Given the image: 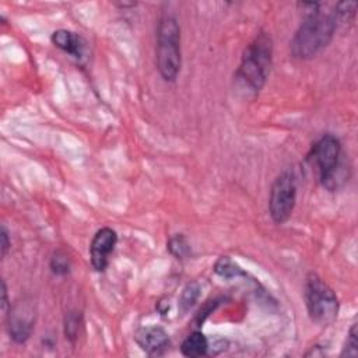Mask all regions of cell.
Listing matches in <instances>:
<instances>
[{
    "instance_id": "6da1fadb",
    "label": "cell",
    "mask_w": 358,
    "mask_h": 358,
    "mask_svg": "<svg viewBox=\"0 0 358 358\" xmlns=\"http://www.w3.org/2000/svg\"><path fill=\"white\" fill-rule=\"evenodd\" d=\"M337 24L333 13L313 11L305 14L303 21L291 41V53L294 57L308 60L320 53L333 39Z\"/></svg>"
},
{
    "instance_id": "7a4b0ae2",
    "label": "cell",
    "mask_w": 358,
    "mask_h": 358,
    "mask_svg": "<svg viewBox=\"0 0 358 358\" xmlns=\"http://www.w3.org/2000/svg\"><path fill=\"white\" fill-rule=\"evenodd\" d=\"M273 59V42L270 35L266 32H260L256 38L246 46L241 64L235 73L236 83L246 92L257 94L268 74Z\"/></svg>"
},
{
    "instance_id": "3957f363",
    "label": "cell",
    "mask_w": 358,
    "mask_h": 358,
    "mask_svg": "<svg viewBox=\"0 0 358 358\" xmlns=\"http://www.w3.org/2000/svg\"><path fill=\"white\" fill-rule=\"evenodd\" d=\"M309 158L317 169L322 185L329 190H337L350 178V169L344 158L341 143L333 134L322 136L312 147Z\"/></svg>"
},
{
    "instance_id": "277c9868",
    "label": "cell",
    "mask_w": 358,
    "mask_h": 358,
    "mask_svg": "<svg viewBox=\"0 0 358 358\" xmlns=\"http://www.w3.org/2000/svg\"><path fill=\"white\" fill-rule=\"evenodd\" d=\"M180 60V27L176 17L165 14L157 29V67L165 81L176 80Z\"/></svg>"
},
{
    "instance_id": "5b68a950",
    "label": "cell",
    "mask_w": 358,
    "mask_h": 358,
    "mask_svg": "<svg viewBox=\"0 0 358 358\" xmlns=\"http://www.w3.org/2000/svg\"><path fill=\"white\" fill-rule=\"evenodd\" d=\"M303 296L308 315L312 322L317 324H329L337 317V295L316 273L308 274Z\"/></svg>"
},
{
    "instance_id": "8992f818",
    "label": "cell",
    "mask_w": 358,
    "mask_h": 358,
    "mask_svg": "<svg viewBox=\"0 0 358 358\" xmlns=\"http://www.w3.org/2000/svg\"><path fill=\"white\" fill-rule=\"evenodd\" d=\"M296 182L291 171L281 172L273 182L268 197V211L275 224L285 222L295 207Z\"/></svg>"
},
{
    "instance_id": "52a82bcc",
    "label": "cell",
    "mask_w": 358,
    "mask_h": 358,
    "mask_svg": "<svg viewBox=\"0 0 358 358\" xmlns=\"http://www.w3.org/2000/svg\"><path fill=\"white\" fill-rule=\"evenodd\" d=\"M34 323H35V312H34V306L29 302L21 301L8 309L7 329H8L10 337L15 343L22 344L29 338L34 329Z\"/></svg>"
},
{
    "instance_id": "ba28073f",
    "label": "cell",
    "mask_w": 358,
    "mask_h": 358,
    "mask_svg": "<svg viewBox=\"0 0 358 358\" xmlns=\"http://www.w3.org/2000/svg\"><path fill=\"white\" fill-rule=\"evenodd\" d=\"M117 242V235L112 228H101L95 232L91 245H90V256L91 264L96 271H103L108 266L109 256L113 252Z\"/></svg>"
},
{
    "instance_id": "9c48e42d",
    "label": "cell",
    "mask_w": 358,
    "mask_h": 358,
    "mask_svg": "<svg viewBox=\"0 0 358 358\" xmlns=\"http://www.w3.org/2000/svg\"><path fill=\"white\" fill-rule=\"evenodd\" d=\"M134 340L148 355L162 354L169 344L168 333L159 326H145L138 329L134 334Z\"/></svg>"
},
{
    "instance_id": "30bf717a",
    "label": "cell",
    "mask_w": 358,
    "mask_h": 358,
    "mask_svg": "<svg viewBox=\"0 0 358 358\" xmlns=\"http://www.w3.org/2000/svg\"><path fill=\"white\" fill-rule=\"evenodd\" d=\"M52 42L56 48L69 53L76 59H81L84 56L85 42L84 39L69 29H57L52 34Z\"/></svg>"
},
{
    "instance_id": "8fae6325",
    "label": "cell",
    "mask_w": 358,
    "mask_h": 358,
    "mask_svg": "<svg viewBox=\"0 0 358 358\" xmlns=\"http://www.w3.org/2000/svg\"><path fill=\"white\" fill-rule=\"evenodd\" d=\"M207 351H208V340L201 331H193L180 344V352L189 358L206 355Z\"/></svg>"
},
{
    "instance_id": "7c38bea8",
    "label": "cell",
    "mask_w": 358,
    "mask_h": 358,
    "mask_svg": "<svg viewBox=\"0 0 358 358\" xmlns=\"http://www.w3.org/2000/svg\"><path fill=\"white\" fill-rule=\"evenodd\" d=\"M214 271L224 277V278H234V277H239V275H243L245 273L241 270V267L234 263L229 257L227 256H222L217 260L215 266H214Z\"/></svg>"
},
{
    "instance_id": "4fadbf2b",
    "label": "cell",
    "mask_w": 358,
    "mask_h": 358,
    "mask_svg": "<svg viewBox=\"0 0 358 358\" xmlns=\"http://www.w3.org/2000/svg\"><path fill=\"white\" fill-rule=\"evenodd\" d=\"M358 4L355 1H341L337 3L333 11L336 24H345L350 22L354 17H355V11H357Z\"/></svg>"
},
{
    "instance_id": "5bb4252c",
    "label": "cell",
    "mask_w": 358,
    "mask_h": 358,
    "mask_svg": "<svg viewBox=\"0 0 358 358\" xmlns=\"http://www.w3.org/2000/svg\"><path fill=\"white\" fill-rule=\"evenodd\" d=\"M81 326H83V320H81L80 312H69L64 317L66 338H69L71 343H74L78 338Z\"/></svg>"
},
{
    "instance_id": "9a60e30c",
    "label": "cell",
    "mask_w": 358,
    "mask_h": 358,
    "mask_svg": "<svg viewBox=\"0 0 358 358\" xmlns=\"http://www.w3.org/2000/svg\"><path fill=\"white\" fill-rule=\"evenodd\" d=\"M168 250L171 252L172 256H175L176 259H183L189 255L190 252V246L186 241V238L182 234H178L175 236H172L168 241Z\"/></svg>"
},
{
    "instance_id": "2e32d148",
    "label": "cell",
    "mask_w": 358,
    "mask_h": 358,
    "mask_svg": "<svg viewBox=\"0 0 358 358\" xmlns=\"http://www.w3.org/2000/svg\"><path fill=\"white\" fill-rule=\"evenodd\" d=\"M199 291H200V288L196 282H189L183 288V292H182L180 299H179V306H180L182 312L189 310L194 305V302L199 298Z\"/></svg>"
},
{
    "instance_id": "e0dca14e",
    "label": "cell",
    "mask_w": 358,
    "mask_h": 358,
    "mask_svg": "<svg viewBox=\"0 0 358 358\" xmlns=\"http://www.w3.org/2000/svg\"><path fill=\"white\" fill-rule=\"evenodd\" d=\"M50 270L56 275H66L70 271V260L63 252H56L50 259Z\"/></svg>"
},
{
    "instance_id": "ac0fdd59",
    "label": "cell",
    "mask_w": 358,
    "mask_h": 358,
    "mask_svg": "<svg viewBox=\"0 0 358 358\" xmlns=\"http://www.w3.org/2000/svg\"><path fill=\"white\" fill-rule=\"evenodd\" d=\"M355 357L358 355V329H357V323H354L348 331L345 344L343 347L341 351V357Z\"/></svg>"
},
{
    "instance_id": "d6986e66",
    "label": "cell",
    "mask_w": 358,
    "mask_h": 358,
    "mask_svg": "<svg viewBox=\"0 0 358 358\" xmlns=\"http://www.w3.org/2000/svg\"><path fill=\"white\" fill-rule=\"evenodd\" d=\"M10 238H8V231L6 225H1V232H0V248H1V257H4L10 249Z\"/></svg>"
},
{
    "instance_id": "ffe728a7",
    "label": "cell",
    "mask_w": 358,
    "mask_h": 358,
    "mask_svg": "<svg viewBox=\"0 0 358 358\" xmlns=\"http://www.w3.org/2000/svg\"><path fill=\"white\" fill-rule=\"evenodd\" d=\"M7 305H8V301H7V288H6V282L1 281V309H3V312L7 310Z\"/></svg>"
}]
</instances>
